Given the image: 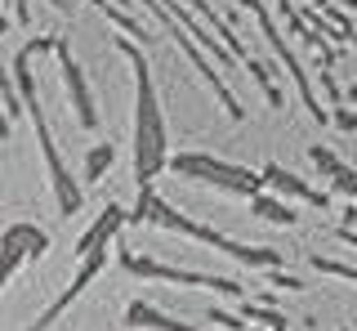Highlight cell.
Here are the masks:
<instances>
[{
    "instance_id": "cell-2",
    "label": "cell",
    "mask_w": 357,
    "mask_h": 331,
    "mask_svg": "<svg viewBox=\"0 0 357 331\" xmlns=\"http://www.w3.org/2000/svg\"><path fill=\"white\" fill-rule=\"evenodd\" d=\"M174 166H178L183 175H201V179H215V184H223V189H232V193H250V189H255V175L232 170V166H219V161H210V157H178Z\"/></svg>"
},
{
    "instance_id": "cell-3",
    "label": "cell",
    "mask_w": 357,
    "mask_h": 331,
    "mask_svg": "<svg viewBox=\"0 0 357 331\" xmlns=\"http://www.w3.org/2000/svg\"><path fill=\"white\" fill-rule=\"evenodd\" d=\"M130 269H139V273H165V269H152V264H143V260H130ZM170 278V273H165ZM174 278H183V282H206V278H192V273H174Z\"/></svg>"
},
{
    "instance_id": "cell-1",
    "label": "cell",
    "mask_w": 357,
    "mask_h": 331,
    "mask_svg": "<svg viewBox=\"0 0 357 331\" xmlns=\"http://www.w3.org/2000/svg\"><path fill=\"white\" fill-rule=\"evenodd\" d=\"M126 54L139 63V179H148L165 157V130H161V108H156L152 81H148V63L134 54V45H126Z\"/></svg>"
}]
</instances>
